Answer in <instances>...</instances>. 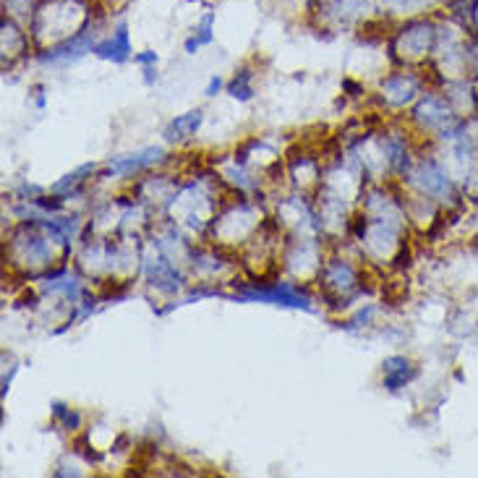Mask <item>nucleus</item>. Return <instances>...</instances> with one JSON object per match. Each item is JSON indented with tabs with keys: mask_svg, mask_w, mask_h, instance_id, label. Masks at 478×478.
Masks as SVG:
<instances>
[{
	"mask_svg": "<svg viewBox=\"0 0 478 478\" xmlns=\"http://www.w3.org/2000/svg\"><path fill=\"white\" fill-rule=\"evenodd\" d=\"M29 37L40 50L55 48L95 22L89 0H37L29 14Z\"/></svg>",
	"mask_w": 478,
	"mask_h": 478,
	"instance_id": "1",
	"label": "nucleus"
},
{
	"mask_svg": "<svg viewBox=\"0 0 478 478\" xmlns=\"http://www.w3.org/2000/svg\"><path fill=\"white\" fill-rule=\"evenodd\" d=\"M434 45H436V22L426 16L406 19V24L392 34V42H389L395 58L406 63H418L434 55Z\"/></svg>",
	"mask_w": 478,
	"mask_h": 478,
	"instance_id": "2",
	"label": "nucleus"
},
{
	"mask_svg": "<svg viewBox=\"0 0 478 478\" xmlns=\"http://www.w3.org/2000/svg\"><path fill=\"white\" fill-rule=\"evenodd\" d=\"M416 120L426 128V131H434L439 134L442 139H453L455 134L460 131V120L455 116V110L439 97H424L416 108Z\"/></svg>",
	"mask_w": 478,
	"mask_h": 478,
	"instance_id": "3",
	"label": "nucleus"
},
{
	"mask_svg": "<svg viewBox=\"0 0 478 478\" xmlns=\"http://www.w3.org/2000/svg\"><path fill=\"white\" fill-rule=\"evenodd\" d=\"M97 29H99V19H95L84 32H79L71 40H66V42H61V45H55V48L42 50V52H40V63L63 66V63H73V61H79L81 55L92 52L97 45Z\"/></svg>",
	"mask_w": 478,
	"mask_h": 478,
	"instance_id": "4",
	"label": "nucleus"
},
{
	"mask_svg": "<svg viewBox=\"0 0 478 478\" xmlns=\"http://www.w3.org/2000/svg\"><path fill=\"white\" fill-rule=\"evenodd\" d=\"M410 181L418 192L431 199L447 202L453 196V178L436 160H421L418 168L410 173Z\"/></svg>",
	"mask_w": 478,
	"mask_h": 478,
	"instance_id": "5",
	"label": "nucleus"
},
{
	"mask_svg": "<svg viewBox=\"0 0 478 478\" xmlns=\"http://www.w3.org/2000/svg\"><path fill=\"white\" fill-rule=\"evenodd\" d=\"M29 42H32V37L19 26V22H16L14 16L3 14V22H0V48H3V58L14 61V58L24 55Z\"/></svg>",
	"mask_w": 478,
	"mask_h": 478,
	"instance_id": "6",
	"label": "nucleus"
},
{
	"mask_svg": "<svg viewBox=\"0 0 478 478\" xmlns=\"http://www.w3.org/2000/svg\"><path fill=\"white\" fill-rule=\"evenodd\" d=\"M92 52L99 55V58H105V61H113V63L128 61V58H131V37H128V26L118 24L113 34L97 40V45Z\"/></svg>",
	"mask_w": 478,
	"mask_h": 478,
	"instance_id": "7",
	"label": "nucleus"
},
{
	"mask_svg": "<svg viewBox=\"0 0 478 478\" xmlns=\"http://www.w3.org/2000/svg\"><path fill=\"white\" fill-rule=\"evenodd\" d=\"M163 149L160 146H149V149H142V152H134V155H126V157H118L116 163H110V173L113 175H131V173H139L144 168H152L155 163L163 160Z\"/></svg>",
	"mask_w": 478,
	"mask_h": 478,
	"instance_id": "8",
	"label": "nucleus"
},
{
	"mask_svg": "<svg viewBox=\"0 0 478 478\" xmlns=\"http://www.w3.org/2000/svg\"><path fill=\"white\" fill-rule=\"evenodd\" d=\"M19 259L29 267H42L50 262V246L48 240L34 236V233H19L16 243H14Z\"/></svg>",
	"mask_w": 478,
	"mask_h": 478,
	"instance_id": "9",
	"label": "nucleus"
},
{
	"mask_svg": "<svg viewBox=\"0 0 478 478\" xmlns=\"http://www.w3.org/2000/svg\"><path fill=\"white\" fill-rule=\"evenodd\" d=\"M382 14L387 16H400V19H418L426 16L434 8L445 5L447 0H380Z\"/></svg>",
	"mask_w": 478,
	"mask_h": 478,
	"instance_id": "10",
	"label": "nucleus"
},
{
	"mask_svg": "<svg viewBox=\"0 0 478 478\" xmlns=\"http://www.w3.org/2000/svg\"><path fill=\"white\" fill-rule=\"evenodd\" d=\"M382 92L392 105H406L418 95V81L413 73H392L382 81Z\"/></svg>",
	"mask_w": 478,
	"mask_h": 478,
	"instance_id": "11",
	"label": "nucleus"
},
{
	"mask_svg": "<svg viewBox=\"0 0 478 478\" xmlns=\"http://www.w3.org/2000/svg\"><path fill=\"white\" fill-rule=\"evenodd\" d=\"M322 277H324V286L330 287V290H335V293H351L353 287H356V272L348 267L345 262H333L324 267V272H322Z\"/></svg>",
	"mask_w": 478,
	"mask_h": 478,
	"instance_id": "12",
	"label": "nucleus"
},
{
	"mask_svg": "<svg viewBox=\"0 0 478 478\" xmlns=\"http://www.w3.org/2000/svg\"><path fill=\"white\" fill-rule=\"evenodd\" d=\"M202 126V110H192L186 116H178V118L170 123L165 128V139L168 142H183L196 134V128Z\"/></svg>",
	"mask_w": 478,
	"mask_h": 478,
	"instance_id": "13",
	"label": "nucleus"
},
{
	"mask_svg": "<svg viewBox=\"0 0 478 478\" xmlns=\"http://www.w3.org/2000/svg\"><path fill=\"white\" fill-rule=\"evenodd\" d=\"M413 377V369L403 356H392L384 361V387L387 389H400Z\"/></svg>",
	"mask_w": 478,
	"mask_h": 478,
	"instance_id": "14",
	"label": "nucleus"
},
{
	"mask_svg": "<svg viewBox=\"0 0 478 478\" xmlns=\"http://www.w3.org/2000/svg\"><path fill=\"white\" fill-rule=\"evenodd\" d=\"M212 40H215V14H204L196 22V26H193L192 37L186 40V50L196 52V50L204 48V45H212Z\"/></svg>",
	"mask_w": 478,
	"mask_h": 478,
	"instance_id": "15",
	"label": "nucleus"
},
{
	"mask_svg": "<svg viewBox=\"0 0 478 478\" xmlns=\"http://www.w3.org/2000/svg\"><path fill=\"white\" fill-rule=\"evenodd\" d=\"M34 3H37V0H3V11H5L8 16H14V19H19V16L29 19Z\"/></svg>",
	"mask_w": 478,
	"mask_h": 478,
	"instance_id": "16",
	"label": "nucleus"
},
{
	"mask_svg": "<svg viewBox=\"0 0 478 478\" xmlns=\"http://www.w3.org/2000/svg\"><path fill=\"white\" fill-rule=\"evenodd\" d=\"M230 95L239 97V99H248V97L254 95V89H251V73L240 71L239 76L233 79V84H230Z\"/></svg>",
	"mask_w": 478,
	"mask_h": 478,
	"instance_id": "17",
	"label": "nucleus"
},
{
	"mask_svg": "<svg viewBox=\"0 0 478 478\" xmlns=\"http://www.w3.org/2000/svg\"><path fill=\"white\" fill-rule=\"evenodd\" d=\"M468 71L478 79V37L468 42Z\"/></svg>",
	"mask_w": 478,
	"mask_h": 478,
	"instance_id": "18",
	"label": "nucleus"
},
{
	"mask_svg": "<svg viewBox=\"0 0 478 478\" xmlns=\"http://www.w3.org/2000/svg\"><path fill=\"white\" fill-rule=\"evenodd\" d=\"M55 416H58V418H63V421H66V426H76V424H79V416L71 413V410H66L63 406H55Z\"/></svg>",
	"mask_w": 478,
	"mask_h": 478,
	"instance_id": "19",
	"label": "nucleus"
},
{
	"mask_svg": "<svg viewBox=\"0 0 478 478\" xmlns=\"http://www.w3.org/2000/svg\"><path fill=\"white\" fill-rule=\"evenodd\" d=\"M468 26L476 32V37H478V0H471V11H468Z\"/></svg>",
	"mask_w": 478,
	"mask_h": 478,
	"instance_id": "20",
	"label": "nucleus"
},
{
	"mask_svg": "<svg viewBox=\"0 0 478 478\" xmlns=\"http://www.w3.org/2000/svg\"><path fill=\"white\" fill-rule=\"evenodd\" d=\"M220 87H222V81H220V79H212V84L207 87V95H215Z\"/></svg>",
	"mask_w": 478,
	"mask_h": 478,
	"instance_id": "21",
	"label": "nucleus"
}]
</instances>
